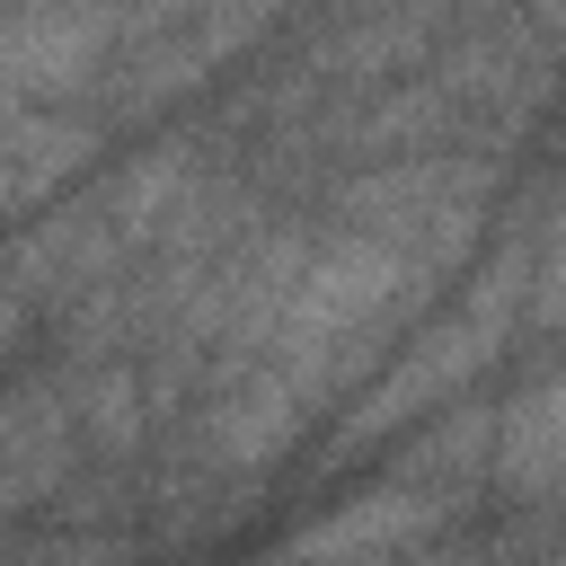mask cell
Masks as SVG:
<instances>
[{"instance_id": "6", "label": "cell", "mask_w": 566, "mask_h": 566, "mask_svg": "<svg viewBox=\"0 0 566 566\" xmlns=\"http://www.w3.org/2000/svg\"><path fill=\"white\" fill-rule=\"evenodd\" d=\"M442 531H460L451 504H433V495H416L398 478H371L345 504H327L301 531H283L274 557H301V566H389V557H407V548H424Z\"/></svg>"}, {"instance_id": "14", "label": "cell", "mask_w": 566, "mask_h": 566, "mask_svg": "<svg viewBox=\"0 0 566 566\" xmlns=\"http://www.w3.org/2000/svg\"><path fill=\"white\" fill-rule=\"evenodd\" d=\"M0 115H9V106H0Z\"/></svg>"}, {"instance_id": "7", "label": "cell", "mask_w": 566, "mask_h": 566, "mask_svg": "<svg viewBox=\"0 0 566 566\" xmlns=\"http://www.w3.org/2000/svg\"><path fill=\"white\" fill-rule=\"evenodd\" d=\"M106 124L88 106H9L0 115V221H35L44 203H62L80 177L106 168Z\"/></svg>"}, {"instance_id": "8", "label": "cell", "mask_w": 566, "mask_h": 566, "mask_svg": "<svg viewBox=\"0 0 566 566\" xmlns=\"http://www.w3.org/2000/svg\"><path fill=\"white\" fill-rule=\"evenodd\" d=\"M486 495L504 513H566V363L531 371L513 398H495V469Z\"/></svg>"}, {"instance_id": "5", "label": "cell", "mask_w": 566, "mask_h": 566, "mask_svg": "<svg viewBox=\"0 0 566 566\" xmlns=\"http://www.w3.org/2000/svg\"><path fill=\"white\" fill-rule=\"evenodd\" d=\"M80 469V371L35 354L0 380V522H35Z\"/></svg>"}, {"instance_id": "10", "label": "cell", "mask_w": 566, "mask_h": 566, "mask_svg": "<svg viewBox=\"0 0 566 566\" xmlns=\"http://www.w3.org/2000/svg\"><path fill=\"white\" fill-rule=\"evenodd\" d=\"M80 371V469H150L159 416L142 363H71Z\"/></svg>"}, {"instance_id": "11", "label": "cell", "mask_w": 566, "mask_h": 566, "mask_svg": "<svg viewBox=\"0 0 566 566\" xmlns=\"http://www.w3.org/2000/svg\"><path fill=\"white\" fill-rule=\"evenodd\" d=\"M513 212H522V230H531L522 336H566V177H557V168L513 177Z\"/></svg>"}, {"instance_id": "4", "label": "cell", "mask_w": 566, "mask_h": 566, "mask_svg": "<svg viewBox=\"0 0 566 566\" xmlns=\"http://www.w3.org/2000/svg\"><path fill=\"white\" fill-rule=\"evenodd\" d=\"M106 62H115V0L0 9V106H88Z\"/></svg>"}, {"instance_id": "3", "label": "cell", "mask_w": 566, "mask_h": 566, "mask_svg": "<svg viewBox=\"0 0 566 566\" xmlns=\"http://www.w3.org/2000/svg\"><path fill=\"white\" fill-rule=\"evenodd\" d=\"M124 265H133V248H124V230L106 221V203L88 195V177H80L62 203H44L35 221L0 230V283L27 301L35 327L71 318V310H80L88 292H106Z\"/></svg>"}, {"instance_id": "2", "label": "cell", "mask_w": 566, "mask_h": 566, "mask_svg": "<svg viewBox=\"0 0 566 566\" xmlns=\"http://www.w3.org/2000/svg\"><path fill=\"white\" fill-rule=\"evenodd\" d=\"M504 186L513 168L504 159H460V150H416V159H363V168H336L310 212L327 230H354V239H380L398 256H416L424 274H460L478 265L495 212H504Z\"/></svg>"}, {"instance_id": "9", "label": "cell", "mask_w": 566, "mask_h": 566, "mask_svg": "<svg viewBox=\"0 0 566 566\" xmlns=\"http://www.w3.org/2000/svg\"><path fill=\"white\" fill-rule=\"evenodd\" d=\"M486 469H495V398H460V407L424 416L416 433H398L380 478H398V486H416V495H433L469 522L486 504Z\"/></svg>"}, {"instance_id": "15", "label": "cell", "mask_w": 566, "mask_h": 566, "mask_svg": "<svg viewBox=\"0 0 566 566\" xmlns=\"http://www.w3.org/2000/svg\"><path fill=\"white\" fill-rule=\"evenodd\" d=\"M0 9H9V0H0Z\"/></svg>"}, {"instance_id": "12", "label": "cell", "mask_w": 566, "mask_h": 566, "mask_svg": "<svg viewBox=\"0 0 566 566\" xmlns=\"http://www.w3.org/2000/svg\"><path fill=\"white\" fill-rule=\"evenodd\" d=\"M27 336H35V318H27V301L0 283V380L18 371V345H27Z\"/></svg>"}, {"instance_id": "13", "label": "cell", "mask_w": 566, "mask_h": 566, "mask_svg": "<svg viewBox=\"0 0 566 566\" xmlns=\"http://www.w3.org/2000/svg\"><path fill=\"white\" fill-rule=\"evenodd\" d=\"M513 9H522V18H531V27H539L557 53H566V0H513Z\"/></svg>"}, {"instance_id": "1", "label": "cell", "mask_w": 566, "mask_h": 566, "mask_svg": "<svg viewBox=\"0 0 566 566\" xmlns=\"http://www.w3.org/2000/svg\"><path fill=\"white\" fill-rule=\"evenodd\" d=\"M522 283H531V230H522L513 186H504V212H495V230H486V248H478L460 301L433 310V318H416L407 345L336 407V424L318 433V469H345V460H363V451L416 433L424 416L478 398V380L522 345Z\"/></svg>"}]
</instances>
